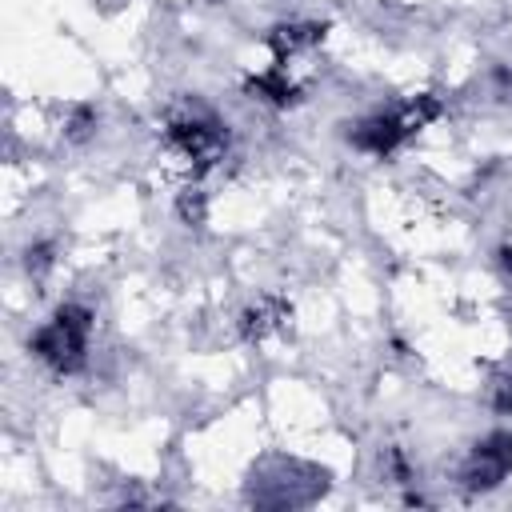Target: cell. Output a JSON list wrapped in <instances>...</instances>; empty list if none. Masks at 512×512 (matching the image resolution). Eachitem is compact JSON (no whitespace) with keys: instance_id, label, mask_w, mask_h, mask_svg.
Returning <instances> with one entry per match:
<instances>
[{"instance_id":"obj_1","label":"cell","mask_w":512,"mask_h":512,"mask_svg":"<svg viewBox=\"0 0 512 512\" xmlns=\"http://www.w3.org/2000/svg\"><path fill=\"white\" fill-rule=\"evenodd\" d=\"M508 472H512V436L496 432V436H488L484 444H476L464 480L476 484V488H488V484H500Z\"/></svg>"}]
</instances>
